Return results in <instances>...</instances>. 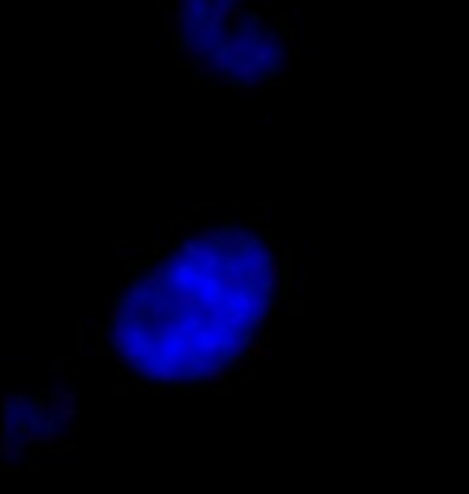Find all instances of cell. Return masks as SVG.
<instances>
[{
    "label": "cell",
    "mask_w": 469,
    "mask_h": 494,
    "mask_svg": "<svg viewBox=\"0 0 469 494\" xmlns=\"http://www.w3.org/2000/svg\"><path fill=\"white\" fill-rule=\"evenodd\" d=\"M277 247L257 222H222L139 257L110 315V350L151 385L232 369L267 325Z\"/></svg>",
    "instance_id": "6da1fadb"
},
{
    "label": "cell",
    "mask_w": 469,
    "mask_h": 494,
    "mask_svg": "<svg viewBox=\"0 0 469 494\" xmlns=\"http://www.w3.org/2000/svg\"><path fill=\"white\" fill-rule=\"evenodd\" d=\"M168 48L187 74L232 90L280 84L296 32L280 0H161Z\"/></svg>",
    "instance_id": "7a4b0ae2"
}]
</instances>
